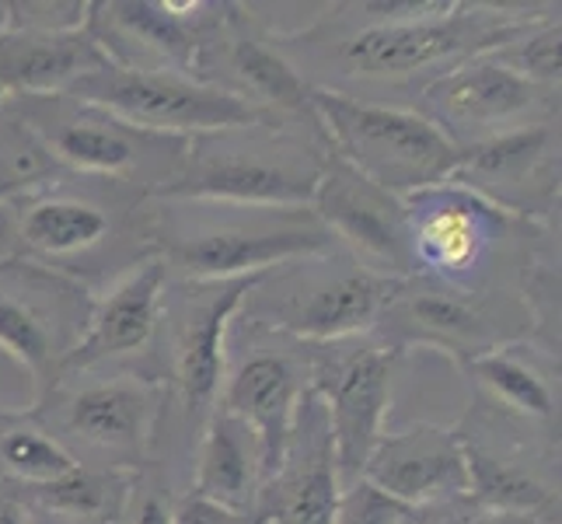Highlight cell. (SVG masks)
<instances>
[{
	"label": "cell",
	"mask_w": 562,
	"mask_h": 524,
	"mask_svg": "<svg viewBox=\"0 0 562 524\" xmlns=\"http://www.w3.org/2000/svg\"><path fill=\"white\" fill-rule=\"evenodd\" d=\"M91 290L22 259L0 256V354L32 381V402L60 378L67 354L85 336Z\"/></svg>",
	"instance_id": "cell-16"
},
{
	"label": "cell",
	"mask_w": 562,
	"mask_h": 524,
	"mask_svg": "<svg viewBox=\"0 0 562 524\" xmlns=\"http://www.w3.org/2000/svg\"><path fill=\"white\" fill-rule=\"evenodd\" d=\"M451 431L461 441L469 497L479 511L559 524V434L517 423L479 399Z\"/></svg>",
	"instance_id": "cell-12"
},
{
	"label": "cell",
	"mask_w": 562,
	"mask_h": 524,
	"mask_svg": "<svg viewBox=\"0 0 562 524\" xmlns=\"http://www.w3.org/2000/svg\"><path fill=\"white\" fill-rule=\"evenodd\" d=\"M0 524H29V521H25V511L18 508L14 500L0 497Z\"/></svg>",
	"instance_id": "cell-39"
},
{
	"label": "cell",
	"mask_w": 562,
	"mask_h": 524,
	"mask_svg": "<svg viewBox=\"0 0 562 524\" xmlns=\"http://www.w3.org/2000/svg\"><path fill=\"white\" fill-rule=\"evenodd\" d=\"M555 8L454 0H353L269 38L312 88L413 109L426 85L493 53Z\"/></svg>",
	"instance_id": "cell-1"
},
{
	"label": "cell",
	"mask_w": 562,
	"mask_h": 524,
	"mask_svg": "<svg viewBox=\"0 0 562 524\" xmlns=\"http://www.w3.org/2000/svg\"><path fill=\"white\" fill-rule=\"evenodd\" d=\"M307 392V343L245 322H231L217 405L238 416L259 441L266 482L277 476L290 431ZM262 482V487H266Z\"/></svg>",
	"instance_id": "cell-13"
},
{
	"label": "cell",
	"mask_w": 562,
	"mask_h": 524,
	"mask_svg": "<svg viewBox=\"0 0 562 524\" xmlns=\"http://www.w3.org/2000/svg\"><path fill=\"white\" fill-rule=\"evenodd\" d=\"M91 4H60V0H25V4H11V25L14 29H38V32H67L81 29L88 22Z\"/></svg>",
	"instance_id": "cell-34"
},
{
	"label": "cell",
	"mask_w": 562,
	"mask_h": 524,
	"mask_svg": "<svg viewBox=\"0 0 562 524\" xmlns=\"http://www.w3.org/2000/svg\"><path fill=\"white\" fill-rule=\"evenodd\" d=\"M458 371L469 378L472 399L535 431L559 434V357L549 349L517 339L486 349Z\"/></svg>",
	"instance_id": "cell-25"
},
{
	"label": "cell",
	"mask_w": 562,
	"mask_h": 524,
	"mask_svg": "<svg viewBox=\"0 0 562 524\" xmlns=\"http://www.w3.org/2000/svg\"><path fill=\"white\" fill-rule=\"evenodd\" d=\"M413 109L454 147L469 150L517 130L559 123V91L538 88L482 53L426 85Z\"/></svg>",
	"instance_id": "cell-18"
},
{
	"label": "cell",
	"mask_w": 562,
	"mask_h": 524,
	"mask_svg": "<svg viewBox=\"0 0 562 524\" xmlns=\"http://www.w3.org/2000/svg\"><path fill=\"white\" fill-rule=\"evenodd\" d=\"M451 182L510 218L555 227L559 221V123L517 130L461 150Z\"/></svg>",
	"instance_id": "cell-22"
},
{
	"label": "cell",
	"mask_w": 562,
	"mask_h": 524,
	"mask_svg": "<svg viewBox=\"0 0 562 524\" xmlns=\"http://www.w3.org/2000/svg\"><path fill=\"white\" fill-rule=\"evenodd\" d=\"M559 49H562V22H559V11H552L541 18V22H535L531 29L520 32L517 38H510V43L493 49L490 56L507 70L520 74L525 81L559 91V81H562Z\"/></svg>",
	"instance_id": "cell-30"
},
{
	"label": "cell",
	"mask_w": 562,
	"mask_h": 524,
	"mask_svg": "<svg viewBox=\"0 0 562 524\" xmlns=\"http://www.w3.org/2000/svg\"><path fill=\"white\" fill-rule=\"evenodd\" d=\"M0 256L99 294L154 256L150 197L133 186L53 171L22 197L0 203Z\"/></svg>",
	"instance_id": "cell-2"
},
{
	"label": "cell",
	"mask_w": 562,
	"mask_h": 524,
	"mask_svg": "<svg viewBox=\"0 0 562 524\" xmlns=\"http://www.w3.org/2000/svg\"><path fill=\"white\" fill-rule=\"evenodd\" d=\"M395 364L398 357L374 336L307 346V392L325 410L342 490L360 479L384 434Z\"/></svg>",
	"instance_id": "cell-14"
},
{
	"label": "cell",
	"mask_w": 562,
	"mask_h": 524,
	"mask_svg": "<svg viewBox=\"0 0 562 524\" xmlns=\"http://www.w3.org/2000/svg\"><path fill=\"white\" fill-rule=\"evenodd\" d=\"M196 81H206L256 109L266 123L297 126L325 137L312 105V85L283 60L269 29L241 4H221L196 56Z\"/></svg>",
	"instance_id": "cell-15"
},
{
	"label": "cell",
	"mask_w": 562,
	"mask_h": 524,
	"mask_svg": "<svg viewBox=\"0 0 562 524\" xmlns=\"http://www.w3.org/2000/svg\"><path fill=\"white\" fill-rule=\"evenodd\" d=\"M171 524H251L248 517L224 511L217 503H210L196 493H176V511H171Z\"/></svg>",
	"instance_id": "cell-36"
},
{
	"label": "cell",
	"mask_w": 562,
	"mask_h": 524,
	"mask_svg": "<svg viewBox=\"0 0 562 524\" xmlns=\"http://www.w3.org/2000/svg\"><path fill=\"white\" fill-rule=\"evenodd\" d=\"M150 238L168 280L179 283L251 280L336 248L312 207L150 200Z\"/></svg>",
	"instance_id": "cell-3"
},
{
	"label": "cell",
	"mask_w": 562,
	"mask_h": 524,
	"mask_svg": "<svg viewBox=\"0 0 562 524\" xmlns=\"http://www.w3.org/2000/svg\"><path fill=\"white\" fill-rule=\"evenodd\" d=\"M67 94L120 115L130 126H140L147 133H165V137H182V141L231 130V126L266 123L256 109H248L235 94L186 74L130 70V67L105 64L85 74L81 81H74Z\"/></svg>",
	"instance_id": "cell-17"
},
{
	"label": "cell",
	"mask_w": 562,
	"mask_h": 524,
	"mask_svg": "<svg viewBox=\"0 0 562 524\" xmlns=\"http://www.w3.org/2000/svg\"><path fill=\"white\" fill-rule=\"evenodd\" d=\"M259 277L227 283L168 280L161 298V325L150 349V378L165 384V420L158 458L165 448L192 455L203 423L217 410L227 333L245 294ZM154 458V465H158Z\"/></svg>",
	"instance_id": "cell-6"
},
{
	"label": "cell",
	"mask_w": 562,
	"mask_h": 524,
	"mask_svg": "<svg viewBox=\"0 0 562 524\" xmlns=\"http://www.w3.org/2000/svg\"><path fill=\"white\" fill-rule=\"evenodd\" d=\"M53 171L56 168L49 165V158L35 147L22 126L11 120L0 123V203L22 197L32 186L49 179Z\"/></svg>",
	"instance_id": "cell-31"
},
{
	"label": "cell",
	"mask_w": 562,
	"mask_h": 524,
	"mask_svg": "<svg viewBox=\"0 0 562 524\" xmlns=\"http://www.w3.org/2000/svg\"><path fill=\"white\" fill-rule=\"evenodd\" d=\"M171 511H176V490L158 469H144L133 476L115 524H171Z\"/></svg>",
	"instance_id": "cell-32"
},
{
	"label": "cell",
	"mask_w": 562,
	"mask_h": 524,
	"mask_svg": "<svg viewBox=\"0 0 562 524\" xmlns=\"http://www.w3.org/2000/svg\"><path fill=\"white\" fill-rule=\"evenodd\" d=\"M398 280H384L333 248L262 274L238 308V322L297 343L371 336Z\"/></svg>",
	"instance_id": "cell-9"
},
{
	"label": "cell",
	"mask_w": 562,
	"mask_h": 524,
	"mask_svg": "<svg viewBox=\"0 0 562 524\" xmlns=\"http://www.w3.org/2000/svg\"><path fill=\"white\" fill-rule=\"evenodd\" d=\"M312 213L328 231L339 252L384 280L413 277L405 203L395 192L363 179L342 158H328L315 189Z\"/></svg>",
	"instance_id": "cell-20"
},
{
	"label": "cell",
	"mask_w": 562,
	"mask_h": 524,
	"mask_svg": "<svg viewBox=\"0 0 562 524\" xmlns=\"http://www.w3.org/2000/svg\"><path fill=\"white\" fill-rule=\"evenodd\" d=\"M402 514H405V503L381 493L367 479H357L339 493L333 524H398Z\"/></svg>",
	"instance_id": "cell-33"
},
{
	"label": "cell",
	"mask_w": 562,
	"mask_h": 524,
	"mask_svg": "<svg viewBox=\"0 0 562 524\" xmlns=\"http://www.w3.org/2000/svg\"><path fill=\"white\" fill-rule=\"evenodd\" d=\"M333 147L318 133L248 123L192 137L179 175L158 197L224 207H312Z\"/></svg>",
	"instance_id": "cell-4"
},
{
	"label": "cell",
	"mask_w": 562,
	"mask_h": 524,
	"mask_svg": "<svg viewBox=\"0 0 562 524\" xmlns=\"http://www.w3.org/2000/svg\"><path fill=\"white\" fill-rule=\"evenodd\" d=\"M81 469L35 410H0V493L46 487Z\"/></svg>",
	"instance_id": "cell-28"
},
{
	"label": "cell",
	"mask_w": 562,
	"mask_h": 524,
	"mask_svg": "<svg viewBox=\"0 0 562 524\" xmlns=\"http://www.w3.org/2000/svg\"><path fill=\"white\" fill-rule=\"evenodd\" d=\"M360 479L392 500L416 503L469 497V465L451 426L413 423L405 431H384L367 458Z\"/></svg>",
	"instance_id": "cell-24"
},
{
	"label": "cell",
	"mask_w": 562,
	"mask_h": 524,
	"mask_svg": "<svg viewBox=\"0 0 562 524\" xmlns=\"http://www.w3.org/2000/svg\"><path fill=\"white\" fill-rule=\"evenodd\" d=\"M29 410L85 469H154L165 420V384L144 371L67 375Z\"/></svg>",
	"instance_id": "cell-8"
},
{
	"label": "cell",
	"mask_w": 562,
	"mask_h": 524,
	"mask_svg": "<svg viewBox=\"0 0 562 524\" xmlns=\"http://www.w3.org/2000/svg\"><path fill=\"white\" fill-rule=\"evenodd\" d=\"M168 274L158 256L126 269L123 277L91 294L85 336L67 354L60 378L85 371H144L150 375V349L161 325V298ZM56 378V381H60ZM158 381V378H154Z\"/></svg>",
	"instance_id": "cell-21"
},
{
	"label": "cell",
	"mask_w": 562,
	"mask_h": 524,
	"mask_svg": "<svg viewBox=\"0 0 562 524\" xmlns=\"http://www.w3.org/2000/svg\"><path fill=\"white\" fill-rule=\"evenodd\" d=\"M413 277H430L461 290H510L520 294V277L538 245L552 242L546 224H531L496 210L458 182H440L405 197Z\"/></svg>",
	"instance_id": "cell-5"
},
{
	"label": "cell",
	"mask_w": 562,
	"mask_h": 524,
	"mask_svg": "<svg viewBox=\"0 0 562 524\" xmlns=\"http://www.w3.org/2000/svg\"><path fill=\"white\" fill-rule=\"evenodd\" d=\"M312 105L336 158L402 200L451 182L461 161V147L416 109L360 102L325 88H312Z\"/></svg>",
	"instance_id": "cell-10"
},
{
	"label": "cell",
	"mask_w": 562,
	"mask_h": 524,
	"mask_svg": "<svg viewBox=\"0 0 562 524\" xmlns=\"http://www.w3.org/2000/svg\"><path fill=\"white\" fill-rule=\"evenodd\" d=\"M137 472H112V469H74L64 479H53L46 487H29V490H8V497L25 508L49 511L56 517L81 521V524H115L120 517L130 482Z\"/></svg>",
	"instance_id": "cell-29"
},
{
	"label": "cell",
	"mask_w": 562,
	"mask_h": 524,
	"mask_svg": "<svg viewBox=\"0 0 562 524\" xmlns=\"http://www.w3.org/2000/svg\"><path fill=\"white\" fill-rule=\"evenodd\" d=\"M371 336L395 357L434 349L454 367H464L486 349L531 339V315L520 294L510 290L479 294L416 274L395 283Z\"/></svg>",
	"instance_id": "cell-11"
},
{
	"label": "cell",
	"mask_w": 562,
	"mask_h": 524,
	"mask_svg": "<svg viewBox=\"0 0 562 524\" xmlns=\"http://www.w3.org/2000/svg\"><path fill=\"white\" fill-rule=\"evenodd\" d=\"M189 493L251 521L262 493V451L248 426L227 410H213L189 455Z\"/></svg>",
	"instance_id": "cell-27"
},
{
	"label": "cell",
	"mask_w": 562,
	"mask_h": 524,
	"mask_svg": "<svg viewBox=\"0 0 562 524\" xmlns=\"http://www.w3.org/2000/svg\"><path fill=\"white\" fill-rule=\"evenodd\" d=\"M0 115L22 126L56 171L133 186L147 197H158L176 179L189 150L182 137L130 126L67 91L18 99Z\"/></svg>",
	"instance_id": "cell-7"
},
{
	"label": "cell",
	"mask_w": 562,
	"mask_h": 524,
	"mask_svg": "<svg viewBox=\"0 0 562 524\" xmlns=\"http://www.w3.org/2000/svg\"><path fill=\"white\" fill-rule=\"evenodd\" d=\"M18 508L25 511V521H29V524H81V521L56 517V514H49V511H38V508H25V503H18Z\"/></svg>",
	"instance_id": "cell-38"
},
{
	"label": "cell",
	"mask_w": 562,
	"mask_h": 524,
	"mask_svg": "<svg viewBox=\"0 0 562 524\" xmlns=\"http://www.w3.org/2000/svg\"><path fill=\"white\" fill-rule=\"evenodd\" d=\"M339 472L322 402L304 392L277 476L266 482L251 524H333Z\"/></svg>",
	"instance_id": "cell-23"
},
{
	"label": "cell",
	"mask_w": 562,
	"mask_h": 524,
	"mask_svg": "<svg viewBox=\"0 0 562 524\" xmlns=\"http://www.w3.org/2000/svg\"><path fill=\"white\" fill-rule=\"evenodd\" d=\"M109 64L88 22L67 32L4 29L0 32V112L32 94H60L85 74Z\"/></svg>",
	"instance_id": "cell-26"
},
{
	"label": "cell",
	"mask_w": 562,
	"mask_h": 524,
	"mask_svg": "<svg viewBox=\"0 0 562 524\" xmlns=\"http://www.w3.org/2000/svg\"><path fill=\"white\" fill-rule=\"evenodd\" d=\"M475 524H538L535 517H525V514H499V511H482L475 517Z\"/></svg>",
	"instance_id": "cell-37"
},
{
	"label": "cell",
	"mask_w": 562,
	"mask_h": 524,
	"mask_svg": "<svg viewBox=\"0 0 562 524\" xmlns=\"http://www.w3.org/2000/svg\"><path fill=\"white\" fill-rule=\"evenodd\" d=\"M482 511L475 508L472 497H451V500H434V503H416L405 508L398 524H475Z\"/></svg>",
	"instance_id": "cell-35"
},
{
	"label": "cell",
	"mask_w": 562,
	"mask_h": 524,
	"mask_svg": "<svg viewBox=\"0 0 562 524\" xmlns=\"http://www.w3.org/2000/svg\"><path fill=\"white\" fill-rule=\"evenodd\" d=\"M217 11L210 0H99L88 8V29L115 67L196 77Z\"/></svg>",
	"instance_id": "cell-19"
}]
</instances>
